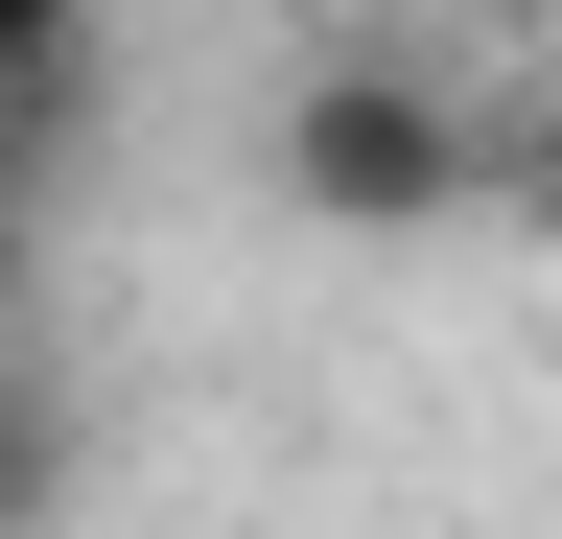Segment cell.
Wrapping results in <instances>:
<instances>
[{
    "label": "cell",
    "instance_id": "1",
    "mask_svg": "<svg viewBox=\"0 0 562 539\" xmlns=\"http://www.w3.org/2000/svg\"><path fill=\"white\" fill-rule=\"evenodd\" d=\"M258 188H281L328 258H422V235L492 212V94L446 71V47H328V71H281Z\"/></svg>",
    "mask_w": 562,
    "mask_h": 539
},
{
    "label": "cell",
    "instance_id": "2",
    "mask_svg": "<svg viewBox=\"0 0 562 539\" xmlns=\"http://www.w3.org/2000/svg\"><path fill=\"white\" fill-rule=\"evenodd\" d=\"M70 493H94V398L47 328H0V539H70Z\"/></svg>",
    "mask_w": 562,
    "mask_h": 539
},
{
    "label": "cell",
    "instance_id": "3",
    "mask_svg": "<svg viewBox=\"0 0 562 539\" xmlns=\"http://www.w3.org/2000/svg\"><path fill=\"white\" fill-rule=\"evenodd\" d=\"M305 24H328V47H469L492 0H305Z\"/></svg>",
    "mask_w": 562,
    "mask_h": 539
},
{
    "label": "cell",
    "instance_id": "4",
    "mask_svg": "<svg viewBox=\"0 0 562 539\" xmlns=\"http://www.w3.org/2000/svg\"><path fill=\"white\" fill-rule=\"evenodd\" d=\"M70 47H94V0H0V94H47Z\"/></svg>",
    "mask_w": 562,
    "mask_h": 539
}]
</instances>
